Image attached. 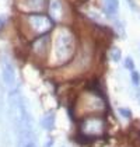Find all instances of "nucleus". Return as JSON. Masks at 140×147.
<instances>
[{"instance_id":"nucleus-1","label":"nucleus","mask_w":140,"mask_h":147,"mask_svg":"<svg viewBox=\"0 0 140 147\" xmlns=\"http://www.w3.org/2000/svg\"><path fill=\"white\" fill-rule=\"evenodd\" d=\"M76 55V38L67 28L59 30L53 41L52 53L49 55L50 63L53 66H65ZM48 59V60H49Z\"/></svg>"},{"instance_id":"nucleus-2","label":"nucleus","mask_w":140,"mask_h":147,"mask_svg":"<svg viewBox=\"0 0 140 147\" xmlns=\"http://www.w3.org/2000/svg\"><path fill=\"white\" fill-rule=\"evenodd\" d=\"M53 27L55 21L42 13H30L24 17V31H27V36L30 39L49 34Z\"/></svg>"},{"instance_id":"nucleus-3","label":"nucleus","mask_w":140,"mask_h":147,"mask_svg":"<svg viewBox=\"0 0 140 147\" xmlns=\"http://www.w3.org/2000/svg\"><path fill=\"white\" fill-rule=\"evenodd\" d=\"M106 125L102 116H87L80 122V135L93 139V137H101L105 133Z\"/></svg>"},{"instance_id":"nucleus-4","label":"nucleus","mask_w":140,"mask_h":147,"mask_svg":"<svg viewBox=\"0 0 140 147\" xmlns=\"http://www.w3.org/2000/svg\"><path fill=\"white\" fill-rule=\"evenodd\" d=\"M30 55L32 56L34 60L39 62V63L46 62L49 59V55H50V38H49V34L41 35V36H36L34 39H31Z\"/></svg>"},{"instance_id":"nucleus-5","label":"nucleus","mask_w":140,"mask_h":147,"mask_svg":"<svg viewBox=\"0 0 140 147\" xmlns=\"http://www.w3.org/2000/svg\"><path fill=\"white\" fill-rule=\"evenodd\" d=\"M80 101H81L83 111L84 112H88V113H101V112H104L105 108H106L104 100L100 95L94 94V92L84 94Z\"/></svg>"},{"instance_id":"nucleus-6","label":"nucleus","mask_w":140,"mask_h":147,"mask_svg":"<svg viewBox=\"0 0 140 147\" xmlns=\"http://www.w3.org/2000/svg\"><path fill=\"white\" fill-rule=\"evenodd\" d=\"M1 80H3V83L7 88L14 90L17 76H15V69L13 66V63L9 60H4L1 63Z\"/></svg>"},{"instance_id":"nucleus-7","label":"nucleus","mask_w":140,"mask_h":147,"mask_svg":"<svg viewBox=\"0 0 140 147\" xmlns=\"http://www.w3.org/2000/svg\"><path fill=\"white\" fill-rule=\"evenodd\" d=\"M48 11H49V17L56 23V21H60L63 20V16H65V4L62 0H49L48 1Z\"/></svg>"},{"instance_id":"nucleus-8","label":"nucleus","mask_w":140,"mask_h":147,"mask_svg":"<svg viewBox=\"0 0 140 147\" xmlns=\"http://www.w3.org/2000/svg\"><path fill=\"white\" fill-rule=\"evenodd\" d=\"M18 143L17 147H38V140L34 133V129H25L23 132H18Z\"/></svg>"},{"instance_id":"nucleus-9","label":"nucleus","mask_w":140,"mask_h":147,"mask_svg":"<svg viewBox=\"0 0 140 147\" xmlns=\"http://www.w3.org/2000/svg\"><path fill=\"white\" fill-rule=\"evenodd\" d=\"M48 4V0H24V6L31 13H41Z\"/></svg>"},{"instance_id":"nucleus-10","label":"nucleus","mask_w":140,"mask_h":147,"mask_svg":"<svg viewBox=\"0 0 140 147\" xmlns=\"http://www.w3.org/2000/svg\"><path fill=\"white\" fill-rule=\"evenodd\" d=\"M41 126L44 129H46V130L53 129V126H55V113L53 112L44 113L42 118H41Z\"/></svg>"},{"instance_id":"nucleus-11","label":"nucleus","mask_w":140,"mask_h":147,"mask_svg":"<svg viewBox=\"0 0 140 147\" xmlns=\"http://www.w3.org/2000/svg\"><path fill=\"white\" fill-rule=\"evenodd\" d=\"M104 6L108 14H115L119 10V0H104Z\"/></svg>"},{"instance_id":"nucleus-12","label":"nucleus","mask_w":140,"mask_h":147,"mask_svg":"<svg viewBox=\"0 0 140 147\" xmlns=\"http://www.w3.org/2000/svg\"><path fill=\"white\" fill-rule=\"evenodd\" d=\"M109 55H111V59L114 62H119L120 60V49L119 48H112L111 52H109Z\"/></svg>"},{"instance_id":"nucleus-13","label":"nucleus","mask_w":140,"mask_h":147,"mask_svg":"<svg viewBox=\"0 0 140 147\" xmlns=\"http://www.w3.org/2000/svg\"><path fill=\"white\" fill-rule=\"evenodd\" d=\"M130 79H132V83L137 87L140 84V74L136 71V70H132V73H130Z\"/></svg>"},{"instance_id":"nucleus-14","label":"nucleus","mask_w":140,"mask_h":147,"mask_svg":"<svg viewBox=\"0 0 140 147\" xmlns=\"http://www.w3.org/2000/svg\"><path fill=\"white\" fill-rule=\"evenodd\" d=\"M123 66H125L126 69H129V70H133V69H135V63H133V59L128 56L126 59H125V63H123Z\"/></svg>"},{"instance_id":"nucleus-15","label":"nucleus","mask_w":140,"mask_h":147,"mask_svg":"<svg viewBox=\"0 0 140 147\" xmlns=\"http://www.w3.org/2000/svg\"><path fill=\"white\" fill-rule=\"evenodd\" d=\"M119 112H120V115H122V116H125V118H126V116H128V118H130V115H132V113H130V111H129V109H125V108H119Z\"/></svg>"},{"instance_id":"nucleus-16","label":"nucleus","mask_w":140,"mask_h":147,"mask_svg":"<svg viewBox=\"0 0 140 147\" xmlns=\"http://www.w3.org/2000/svg\"><path fill=\"white\" fill-rule=\"evenodd\" d=\"M4 24H6V17L4 16H0V30H3Z\"/></svg>"},{"instance_id":"nucleus-17","label":"nucleus","mask_w":140,"mask_h":147,"mask_svg":"<svg viewBox=\"0 0 140 147\" xmlns=\"http://www.w3.org/2000/svg\"><path fill=\"white\" fill-rule=\"evenodd\" d=\"M44 147H53V140L52 139H48L46 142H45V144H44Z\"/></svg>"},{"instance_id":"nucleus-18","label":"nucleus","mask_w":140,"mask_h":147,"mask_svg":"<svg viewBox=\"0 0 140 147\" xmlns=\"http://www.w3.org/2000/svg\"><path fill=\"white\" fill-rule=\"evenodd\" d=\"M63 147H65V146H63Z\"/></svg>"}]
</instances>
